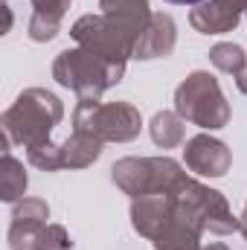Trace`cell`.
I'll return each instance as SVG.
<instances>
[{
  "instance_id": "1",
  "label": "cell",
  "mask_w": 247,
  "mask_h": 250,
  "mask_svg": "<svg viewBox=\"0 0 247 250\" xmlns=\"http://www.w3.org/2000/svg\"><path fill=\"white\" fill-rule=\"evenodd\" d=\"M169 3H178V6H195V3H201V0H169Z\"/></svg>"
}]
</instances>
